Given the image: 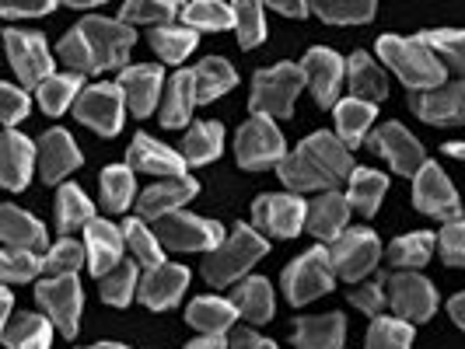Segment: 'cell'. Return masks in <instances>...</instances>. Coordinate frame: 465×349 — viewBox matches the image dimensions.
<instances>
[{
  "mask_svg": "<svg viewBox=\"0 0 465 349\" xmlns=\"http://www.w3.org/2000/svg\"><path fill=\"white\" fill-rule=\"evenodd\" d=\"M448 315H451V322L465 332V290H462V294H455V297L448 301Z\"/></svg>",
  "mask_w": 465,
  "mask_h": 349,
  "instance_id": "94428289",
  "label": "cell"
},
{
  "mask_svg": "<svg viewBox=\"0 0 465 349\" xmlns=\"http://www.w3.org/2000/svg\"><path fill=\"white\" fill-rule=\"evenodd\" d=\"M350 304L361 307V311L371 315V318H381V307L389 304V294H385L381 283H364V286H353V290H350Z\"/></svg>",
  "mask_w": 465,
  "mask_h": 349,
  "instance_id": "6f0895ef",
  "label": "cell"
},
{
  "mask_svg": "<svg viewBox=\"0 0 465 349\" xmlns=\"http://www.w3.org/2000/svg\"><path fill=\"white\" fill-rule=\"evenodd\" d=\"M4 43H7V60L18 73V81H25L28 88H43L53 77V53H49L46 39L39 32L7 28Z\"/></svg>",
  "mask_w": 465,
  "mask_h": 349,
  "instance_id": "30bf717a",
  "label": "cell"
},
{
  "mask_svg": "<svg viewBox=\"0 0 465 349\" xmlns=\"http://www.w3.org/2000/svg\"><path fill=\"white\" fill-rule=\"evenodd\" d=\"M0 238H4L7 248H18V252H35V256L49 252L46 228L32 213L11 207V203L0 209Z\"/></svg>",
  "mask_w": 465,
  "mask_h": 349,
  "instance_id": "484cf974",
  "label": "cell"
},
{
  "mask_svg": "<svg viewBox=\"0 0 465 349\" xmlns=\"http://www.w3.org/2000/svg\"><path fill=\"white\" fill-rule=\"evenodd\" d=\"M39 273H46V262L35 252H18V248H4L0 256V276L4 283H28Z\"/></svg>",
  "mask_w": 465,
  "mask_h": 349,
  "instance_id": "816d5d0a",
  "label": "cell"
},
{
  "mask_svg": "<svg viewBox=\"0 0 465 349\" xmlns=\"http://www.w3.org/2000/svg\"><path fill=\"white\" fill-rule=\"evenodd\" d=\"M234 318H242V315L232 304V297L228 301L224 297H196L186 307V322L203 335H224L234 325Z\"/></svg>",
  "mask_w": 465,
  "mask_h": 349,
  "instance_id": "4dcf8cb0",
  "label": "cell"
},
{
  "mask_svg": "<svg viewBox=\"0 0 465 349\" xmlns=\"http://www.w3.org/2000/svg\"><path fill=\"white\" fill-rule=\"evenodd\" d=\"M232 349H277V343H270V339H262L259 332H234L232 339Z\"/></svg>",
  "mask_w": 465,
  "mask_h": 349,
  "instance_id": "91938a15",
  "label": "cell"
},
{
  "mask_svg": "<svg viewBox=\"0 0 465 349\" xmlns=\"http://www.w3.org/2000/svg\"><path fill=\"white\" fill-rule=\"evenodd\" d=\"M438 252H441L444 266L465 269V220L444 224V231L438 234Z\"/></svg>",
  "mask_w": 465,
  "mask_h": 349,
  "instance_id": "11a10c76",
  "label": "cell"
},
{
  "mask_svg": "<svg viewBox=\"0 0 465 349\" xmlns=\"http://www.w3.org/2000/svg\"><path fill=\"white\" fill-rule=\"evenodd\" d=\"M154 238L164 248H175V252H207L210 256L224 245V228L217 220L179 209V213H168L154 224Z\"/></svg>",
  "mask_w": 465,
  "mask_h": 349,
  "instance_id": "5b68a950",
  "label": "cell"
},
{
  "mask_svg": "<svg viewBox=\"0 0 465 349\" xmlns=\"http://www.w3.org/2000/svg\"><path fill=\"white\" fill-rule=\"evenodd\" d=\"M7 349H49L53 346V322L43 315H18L4 325Z\"/></svg>",
  "mask_w": 465,
  "mask_h": 349,
  "instance_id": "e575fe53",
  "label": "cell"
},
{
  "mask_svg": "<svg viewBox=\"0 0 465 349\" xmlns=\"http://www.w3.org/2000/svg\"><path fill=\"white\" fill-rule=\"evenodd\" d=\"M420 39L438 53V60H441L444 67H451L455 73H462L465 77V32L441 28V32H423Z\"/></svg>",
  "mask_w": 465,
  "mask_h": 349,
  "instance_id": "681fc988",
  "label": "cell"
},
{
  "mask_svg": "<svg viewBox=\"0 0 465 349\" xmlns=\"http://www.w3.org/2000/svg\"><path fill=\"white\" fill-rule=\"evenodd\" d=\"M238 84V73L228 60L221 56H207L200 67H196V102H213L221 94L234 92Z\"/></svg>",
  "mask_w": 465,
  "mask_h": 349,
  "instance_id": "f35d334b",
  "label": "cell"
},
{
  "mask_svg": "<svg viewBox=\"0 0 465 349\" xmlns=\"http://www.w3.org/2000/svg\"><path fill=\"white\" fill-rule=\"evenodd\" d=\"M186 349H228V346H224V335H203V339H193Z\"/></svg>",
  "mask_w": 465,
  "mask_h": 349,
  "instance_id": "be15d7a7",
  "label": "cell"
},
{
  "mask_svg": "<svg viewBox=\"0 0 465 349\" xmlns=\"http://www.w3.org/2000/svg\"><path fill=\"white\" fill-rule=\"evenodd\" d=\"M183 18L193 32H224V28H234V7L213 4V0H196V4L183 7Z\"/></svg>",
  "mask_w": 465,
  "mask_h": 349,
  "instance_id": "ee69618b",
  "label": "cell"
},
{
  "mask_svg": "<svg viewBox=\"0 0 465 349\" xmlns=\"http://www.w3.org/2000/svg\"><path fill=\"white\" fill-rule=\"evenodd\" d=\"M280 182L291 192H336L340 182H350L357 171L343 140L329 130L304 137L277 168Z\"/></svg>",
  "mask_w": 465,
  "mask_h": 349,
  "instance_id": "6da1fadb",
  "label": "cell"
},
{
  "mask_svg": "<svg viewBox=\"0 0 465 349\" xmlns=\"http://www.w3.org/2000/svg\"><path fill=\"white\" fill-rule=\"evenodd\" d=\"M434 248H438V238L430 231L402 234V238L392 241V248H389V262L399 266V269H420V266L430 262Z\"/></svg>",
  "mask_w": 465,
  "mask_h": 349,
  "instance_id": "60d3db41",
  "label": "cell"
},
{
  "mask_svg": "<svg viewBox=\"0 0 465 349\" xmlns=\"http://www.w3.org/2000/svg\"><path fill=\"white\" fill-rule=\"evenodd\" d=\"M84 248H88V269L94 276H109L123 262V252H126V234L119 231L113 220H98L94 217L92 224L84 228Z\"/></svg>",
  "mask_w": 465,
  "mask_h": 349,
  "instance_id": "ffe728a7",
  "label": "cell"
},
{
  "mask_svg": "<svg viewBox=\"0 0 465 349\" xmlns=\"http://www.w3.org/2000/svg\"><path fill=\"white\" fill-rule=\"evenodd\" d=\"M94 220L92 199L84 196L81 186H60L56 189V228L64 234L81 231Z\"/></svg>",
  "mask_w": 465,
  "mask_h": 349,
  "instance_id": "74e56055",
  "label": "cell"
},
{
  "mask_svg": "<svg viewBox=\"0 0 465 349\" xmlns=\"http://www.w3.org/2000/svg\"><path fill=\"white\" fill-rule=\"evenodd\" d=\"M74 116H77L81 126L94 130L98 137H116L123 130V119H126V94H123L119 84H109V81L92 84L77 98Z\"/></svg>",
  "mask_w": 465,
  "mask_h": 349,
  "instance_id": "ba28073f",
  "label": "cell"
},
{
  "mask_svg": "<svg viewBox=\"0 0 465 349\" xmlns=\"http://www.w3.org/2000/svg\"><path fill=\"white\" fill-rule=\"evenodd\" d=\"M189 286V269L186 266H175V262H164L158 269L143 273L140 279V304H147L151 311H164V307H175L179 297L186 294Z\"/></svg>",
  "mask_w": 465,
  "mask_h": 349,
  "instance_id": "603a6c76",
  "label": "cell"
},
{
  "mask_svg": "<svg viewBox=\"0 0 465 349\" xmlns=\"http://www.w3.org/2000/svg\"><path fill=\"white\" fill-rule=\"evenodd\" d=\"M308 224V207L294 192L259 196L252 203V228L266 231L270 238H298Z\"/></svg>",
  "mask_w": 465,
  "mask_h": 349,
  "instance_id": "7c38bea8",
  "label": "cell"
},
{
  "mask_svg": "<svg viewBox=\"0 0 465 349\" xmlns=\"http://www.w3.org/2000/svg\"><path fill=\"white\" fill-rule=\"evenodd\" d=\"M385 189H389V179L381 171H371V168H357L350 175V189H347V199L350 209L364 213V217H374L381 199H385Z\"/></svg>",
  "mask_w": 465,
  "mask_h": 349,
  "instance_id": "8d00e7d4",
  "label": "cell"
},
{
  "mask_svg": "<svg viewBox=\"0 0 465 349\" xmlns=\"http://www.w3.org/2000/svg\"><path fill=\"white\" fill-rule=\"evenodd\" d=\"M350 199L343 192H322L319 199L308 203V231L319 241H340L347 234Z\"/></svg>",
  "mask_w": 465,
  "mask_h": 349,
  "instance_id": "4316f807",
  "label": "cell"
},
{
  "mask_svg": "<svg viewBox=\"0 0 465 349\" xmlns=\"http://www.w3.org/2000/svg\"><path fill=\"white\" fill-rule=\"evenodd\" d=\"M413 207L420 213H430V217H441V220H462V203H459V192L448 182V175L441 171V164L427 161L413 179Z\"/></svg>",
  "mask_w": 465,
  "mask_h": 349,
  "instance_id": "5bb4252c",
  "label": "cell"
},
{
  "mask_svg": "<svg viewBox=\"0 0 465 349\" xmlns=\"http://www.w3.org/2000/svg\"><path fill=\"white\" fill-rule=\"evenodd\" d=\"M147 39L164 63H183L200 43V32H193L186 24H168V28H151Z\"/></svg>",
  "mask_w": 465,
  "mask_h": 349,
  "instance_id": "ab89813d",
  "label": "cell"
},
{
  "mask_svg": "<svg viewBox=\"0 0 465 349\" xmlns=\"http://www.w3.org/2000/svg\"><path fill=\"white\" fill-rule=\"evenodd\" d=\"M175 15H183L179 4L172 0H140V4H123L119 22L123 24H154V28H168Z\"/></svg>",
  "mask_w": 465,
  "mask_h": 349,
  "instance_id": "bcb514c9",
  "label": "cell"
},
{
  "mask_svg": "<svg viewBox=\"0 0 465 349\" xmlns=\"http://www.w3.org/2000/svg\"><path fill=\"white\" fill-rule=\"evenodd\" d=\"M28 116V92H22L18 84H0V119L7 130H15V122H22Z\"/></svg>",
  "mask_w": 465,
  "mask_h": 349,
  "instance_id": "9f6ffc18",
  "label": "cell"
},
{
  "mask_svg": "<svg viewBox=\"0 0 465 349\" xmlns=\"http://www.w3.org/2000/svg\"><path fill=\"white\" fill-rule=\"evenodd\" d=\"M312 11L326 24H364L374 15V4L371 0H364V4L340 0V4H312Z\"/></svg>",
  "mask_w": 465,
  "mask_h": 349,
  "instance_id": "db71d44e",
  "label": "cell"
},
{
  "mask_svg": "<svg viewBox=\"0 0 465 349\" xmlns=\"http://www.w3.org/2000/svg\"><path fill=\"white\" fill-rule=\"evenodd\" d=\"M302 70H304V77H308V88L315 94V102H319L322 109H336L340 88H343V81H347V63H343L332 49L315 46L304 53Z\"/></svg>",
  "mask_w": 465,
  "mask_h": 349,
  "instance_id": "e0dca14e",
  "label": "cell"
},
{
  "mask_svg": "<svg viewBox=\"0 0 465 349\" xmlns=\"http://www.w3.org/2000/svg\"><path fill=\"white\" fill-rule=\"evenodd\" d=\"M164 73L154 63H140V67H126L119 77V88L126 94V109L137 119L151 116L158 109V98H162Z\"/></svg>",
  "mask_w": 465,
  "mask_h": 349,
  "instance_id": "7402d4cb",
  "label": "cell"
},
{
  "mask_svg": "<svg viewBox=\"0 0 465 349\" xmlns=\"http://www.w3.org/2000/svg\"><path fill=\"white\" fill-rule=\"evenodd\" d=\"M329 256H332L336 276L357 283V279H364L374 266H378V258H381V241H378V234L374 231L353 228V231H347L340 241H332Z\"/></svg>",
  "mask_w": 465,
  "mask_h": 349,
  "instance_id": "4fadbf2b",
  "label": "cell"
},
{
  "mask_svg": "<svg viewBox=\"0 0 465 349\" xmlns=\"http://www.w3.org/2000/svg\"><path fill=\"white\" fill-rule=\"evenodd\" d=\"M56 53H60V60L70 67V73H98V67H94V56H92V46H88V39L81 35V28L67 32V35L60 39Z\"/></svg>",
  "mask_w": 465,
  "mask_h": 349,
  "instance_id": "f5cc1de1",
  "label": "cell"
},
{
  "mask_svg": "<svg viewBox=\"0 0 465 349\" xmlns=\"http://www.w3.org/2000/svg\"><path fill=\"white\" fill-rule=\"evenodd\" d=\"M234 154H238V164L249 171L280 168L287 158V140L270 116H252L234 137Z\"/></svg>",
  "mask_w": 465,
  "mask_h": 349,
  "instance_id": "8992f818",
  "label": "cell"
},
{
  "mask_svg": "<svg viewBox=\"0 0 465 349\" xmlns=\"http://www.w3.org/2000/svg\"><path fill=\"white\" fill-rule=\"evenodd\" d=\"M77 28H81V35H84L88 46H92L98 73H102V70L126 67L130 49L137 43V32H134L130 24L113 22V18H84V22H77Z\"/></svg>",
  "mask_w": 465,
  "mask_h": 349,
  "instance_id": "9c48e42d",
  "label": "cell"
},
{
  "mask_svg": "<svg viewBox=\"0 0 465 349\" xmlns=\"http://www.w3.org/2000/svg\"><path fill=\"white\" fill-rule=\"evenodd\" d=\"M123 234H126V248L134 252V262H137V266H143L147 273H151V269H158V266H164L162 241L143 228V220H140V217L126 220V224H123Z\"/></svg>",
  "mask_w": 465,
  "mask_h": 349,
  "instance_id": "7bdbcfd3",
  "label": "cell"
},
{
  "mask_svg": "<svg viewBox=\"0 0 465 349\" xmlns=\"http://www.w3.org/2000/svg\"><path fill=\"white\" fill-rule=\"evenodd\" d=\"M134 192H137V182L130 164H113L102 171V207L109 213H123L134 203Z\"/></svg>",
  "mask_w": 465,
  "mask_h": 349,
  "instance_id": "b9f144b4",
  "label": "cell"
},
{
  "mask_svg": "<svg viewBox=\"0 0 465 349\" xmlns=\"http://www.w3.org/2000/svg\"><path fill=\"white\" fill-rule=\"evenodd\" d=\"M336 286V269L329 248H312L308 256L294 258L283 273V294L291 304H308Z\"/></svg>",
  "mask_w": 465,
  "mask_h": 349,
  "instance_id": "52a82bcc",
  "label": "cell"
},
{
  "mask_svg": "<svg viewBox=\"0 0 465 349\" xmlns=\"http://www.w3.org/2000/svg\"><path fill=\"white\" fill-rule=\"evenodd\" d=\"M266 252H270L266 238L256 228H249V224H238L232 238L217 252H210L203 258V279H207L210 286H228L238 276H245Z\"/></svg>",
  "mask_w": 465,
  "mask_h": 349,
  "instance_id": "3957f363",
  "label": "cell"
},
{
  "mask_svg": "<svg viewBox=\"0 0 465 349\" xmlns=\"http://www.w3.org/2000/svg\"><path fill=\"white\" fill-rule=\"evenodd\" d=\"M39 161V147L22 137L18 130H7L0 140V182L7 192H22L32 179V164Z\"/></svg>",
  "mask_w": 465,
  "mask_h": 349,
  "instance_id": "44dd1931",
  "label": "cell"
},
{
  "mask_svg": "<svg viewBox=\"0 0 465 349\" xmlns=\"http://www.w3.org/2000/svg\"><path fill=\"white\" fill-rule=\"evenodd\" d=\"M378 56L392 67V73H396L399 81L413 94L434 92V88L444 84V63L420 35L417 39L381 35V39H378Z\"/></svg>",
  "mask_w": 465,
  "mask_h": 349,
  "instance_id": "7a4b0ae2",
  "label": "cell"
},
{
  "mask_svg": "<svg viewBox=\"0 0 465 349\" xmlns=\"http://www.w3.org/2000/svg\"><path fill=\"white\" fill-rule=\"evenodd\" d=\"M137 273H140L137 262H126V258H123L109 276L98 279V286H102V301L113 304V307H126V304L134 301V294L140 290Z\"/></svg>",
  "mask_w": 465,
  "mask_h": 349,
  "instance_id": "f6af8a7d",
  "label": "cell"
},
{
  "mask_svg": "<svg viewBox=\"0 0 465 349\" xmlns=\"http://www.w3.org/2000/svg\"><path fill=\"white\" fill-rule=\"evenodd\" d=\"M444 154H448V158H459V161H465V140H462V143H444Z\"/></svg>",
  "mask_w": 465,
  "mask_h": 349,
  "instance_id": "03108f58",
  "label": "cell"
},
{
  "mask_svg": "<svg viewBox=\"0 0 465 349\" xmlns=\"http://www.w3.org/2000/svg\"><path fill=\"white\" fill-rule=\"evenodd\" d=\"M234 7V32L242 49H256L266 39V22H262V4L256 0H238Z\"/></svg>",
  "mask_w": 465,
  "mask_h": 349,
  "instance_id": "c3c4849f",
  "label": "cell"
},
{
  "mask_svg": "<svg viewBox=\"0 0 465 349\" xmlns=\"http://www.w3.org/2000/svg\"><path fill=\"white\" fill-rule=\"evenodd\" d=\"M308 84L302 63H277V67L259 70L252 77V94H249V109L252 116L287 119L294 112V98Z\"/></svg>",
  "mask_w": 465,
  "mask_h": 349,
  "instance_id": "277c9868",
  "label": "cell"
},
{
  "mask_svg": "<svg viewBox=\"0 0 465 349\" xmlns=\"http://www.w3.org/2000/svg\"><path fill=\"white\" fill-rule=\"evenodd\" d=\"M347 84L353 98H361V102H381L385 94H389V81H385V73L378 70L368 53H353L347 60Z\"/></svg>",
  "mask_w": 465,
  "mask_h": 349,
  "instance_id": "d6a6232c",
  "label": "cell"
},
{
  "mask_svg": "<svg viewBox=\"0 0 465 349\" xmlns=\"http://www.w3.org/2000/svg\"><path fill=\"white\" fill-rule=\"evenodd\" d=\"M291 339L298 349H343L347 318L340 311L336 315H319V318H298Z\"/></svg>",
  "mask_w": 465,
  "mask_h": 349,
  "instance_id": "f1b7e54d",
  "label": "cell"
},
{
  "mask_svg": "<svg viewBox=\"0 0 465 349\" xmlns=\"http://www.w3.org/2000/svg\"><path fill=\"white\" fill-rule=\"evenodd\" d=\"M410 109L430 126H462L465 122V81L441 84L434 92L410 98Z\"/></svg>",
  "mask_w": 465,
  "mask_h": 349,
  "instance_id": "ac0fdd59",
  "label": "cell"
},
{
  "mask_svg": "<svg viewBox=\"0 0 465 349\" xmlns=\"http://www.w3.org/2000/svg\"><path fill=\"white\" fill-rule=\"evenodd\" d=\"M35 301L43 304L46 318L56 325L60 335L74 339L77 335V322H81V307H84V294L77 276H53L43 279L35 286Z\"/></svg>",
  "mask_w": 465,
  "mask_h": 349,
  "instance_id": "8fae6325",
  "label": "cell"
},
{
  "mask_svg": "<svg viewBox=\"0 0 465 349\" xmlns=\"http://www.w3.org/2000/svg\"><path fill=\"white\" fill-rule=\"evenodd\" d=\"M126 164L134 171L162 175V179H186V168H189L183 150H172V147H164V143H158V140L147 137V133L134 137L130 150H126Z\"/></svg>",
  "mask_w": 465,
  "mask_h": 349,
  "instance_id": "d6986e66",
  "label": "cell"
},
{
  "mask_svg": "<svg viewBox=\"0 0 465 349\" xmlns=\"http://www.w3.org/2000/svg\"><path fill=\"white\" fill-rule=\"evenodd\" d=\"M81 94H84V73H53L39 88V105L46 116H64L77 105Z\"/></svg>",
  "mask_w": 465,
  "mask_h": 349,
  "instance_id": "d590c367",
  "label": "cell"
},
{
  "mask_svg": "<svg viewBox=\"0 0 465 349\" xmlns=\"http://www.w3.org/2000/svg\"><path fill=\"white\" fill-rule=\"evenodd\" d=\"M196 109V70H179L162 98V126L164 130H183Z\"/></svg>",
  "mask_w": 465,
  "mask_h": 349,
  "instance_id": "83f0119b",
  "label": "cell"
},
{
  "mask_svg": "<svg viewBox=\"0 0 465 349\" xmlns=\"http://www.w3.org/2000/svg\"><path fill=\"white\" fill-rule=\"evenodd\" d=\"M336 137L343 140V147H361L364 137H368V130H371L374 116H378V109H374L371 102H361V98H343V102H336Z\"/></svg>",
  "mask_w": 465,
  "mask_h": 349,
  "instance_id": "1f68e13d",
  "label": "cell"
},
{
  "mask_svg": "<svg viewBox=\"0 0 465 349\" xmlns=\"http://www.w3.org/2000/svg\"><path fill=\"white\" fill-rule=\"evenodd\" d=\"M56 4L53 0H39V4H0V15L4 18H39V15H49Z\"/></svg>",
  "mask_w": 465,
  "mask_h": 349,
  "instance_id": "680465c9",
  "label": "cell"
},
{
  "mask_svg": "<svg viewBox=\"0 0 465 349\" xmlns=\"http://www.w3.org/2000/svg\"><path fill=\"white\" fill-rule=\"evenodd\" d=\"M389 304H392L396 318L417 325L438 311V290L430 279L417 276V273H399V276H389Z\"/></svg>",
  "mask_w": 465,
  "mask_h": 349,
  "instance_id": "2e32d148",
  "label": "cell"
},
{
  "mask_svg": "<svg viewBox=\"0 0 465 349\" xmlns=\"http://www.w3.org/2000/svg\"><path fill=\"white\" fill-rule=\"evenodd\" d=\"M410 346H413V325L402 322V318L381 315L368 328V349H410Z\"/></svg>",
  "mask_w": 465,
  "mask_h": 349,
  "instance_id": "7dc6e473",
  "label": "cell"
},
{
  "mask_svg": "<svg viewBox=\"0 0 465 349\" xmlns=\"http://www.w3.org/2000/svg\"><path fill=\"white\" fill-rule=\"evenodd\" d=\"M11 290H7V286H4V290H0V318H4V325H7V322H11Z\"/></svg>",
  "mask_w": 465,
  "mask_h": 349,
  "instance_id": "e7e4bbea",
  "label": "cell"
},
{
  "mask_svg": "<svg viewBox=\"0 0 465 349\" xmlns=\"http://www.w3.org/2000/svg\"><path fill=\"white\" fill-rule=\"evenodd\" d=\"M88 349H130V346H123V343H98V346H88Z\"/></svg>",
  "mask_w": 465,
  "mask_h": 349,
  "instance_id": "003e7915",
  "label": "cell"
},
{
  "mask_svg": "<svg viewBox=\"0 0 465 349\" xmlns=\"http://www.w3.org/2000/svg\"><path fill=\"white\" fill-rule=\"evenodd\" d=\"M273 11H277V15H287V18H304V15H308V11H312V7H308V4H273Z\"/></svg>",
  "mask_w": 465,
  "mask_h": 349,
  "instance_id": "6125c7cd",
  "label": "cell"
},
{
  "mask_svg": "<svg viewBox=\"0 0 465 349\" xmlns=\"http://www.w3.org/2000/svg\"><path fill=\"white\" fill-rule=\"evenodd\" d=\"M81 164V150L67 130H49L39 140V175L43 182L56 186L60 179H67L70 171Z\"/></svg>",
  "mask_w": 465,
  "mask_h": 349,
  "instance_id": "d4e9b609",
  "label": "cell"
},
{
  "mask_svg": "<svg viewBox=\"0 0 465 349\" xmlns=\"http://www.w3.org/2000/svg\"><path fill=\"white\" fill-rule=\"evenodd\" d=\"M200 192V186H196V179H164V182H158V186L143 189L140 192V217L143 220H162V217H168V213H179V209L186 207L189 199Z\"/></svg>",
  "mask_w": 465,
  "mask_h": 349,
  "instance_id": "cb8c5ba5",
  "label": "cell"
},
{
  "mask_svg": "<svg viewBox=\"0 0 465 349\" xmlns=\"http://www.w3.org/2000/svg\"><path fill=\"white\" fill-rule=\"evenodd\" d=\"M224 150V126L221 122H193L183 137V158L186 164H210Z\"/></svg>",
  "mask_w": 465,
  "mask_h": 349,
  "instance_id": "836d02e7",
  "label": "cell"
},
{
  "mask_svg": "<svg viewBox=\"0 0 465 349\" xmlns=\"http://www.w3.org/2000/svg\"><path fill=\"white\" fill-rule=\"evenodd\" d=\"M84 258H88V248L64 238V241H56L46 256H43V262H46V273L53 279V276H74L84 266Z\"/></svg>",
  "mask_w": 465,
  "mask_h": 349,
  "instance_id": "f907efd6",
  "label": "cell"
},
{
  "mask_svg": "<svg viewBox=\"0 0 465 349\" xmlns=\"http://www.w3.org/2000/svg\"><path fill=\"white\" fill-rule=\"evenodd\" d=\"M368 147L392 164L396 175H413V179H417V171L427 164L420 140L413 137L402 122H385V126H378L371 137H368Z\"/></svg>",
  "mask_w": 465,
  "mask_h": 349,
  "instance_id": "9a60e30c",
  "label": "cell"
},
{
  "mask_svg": "<svg viewBox=\"0 0 465 349\" xmlns=\"http://www.w3.org/2000/svg\"><path fill=\"white\" fill-rule=\"evenodd\" d=\"M232 304L238 307V315L249 322V325H266L273 318V286L270 279L249 276L234 286Z\"/></svg>",
  "mask_w": 465,
  "mask_h": 349,
  "instance_id": "f546056e",
  "label": "cell"
}]
</instances>
